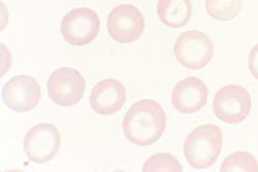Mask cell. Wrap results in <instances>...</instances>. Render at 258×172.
<instances>
[{
  "mask_svg": "<svg viewBox=\"0 0 258 172\" xmlns=\"http://www.w3.org/2000/svg\"><path fill=\"white\" fill-rule=\"evenodd\" d=\"M166 122L161 105L155 100L144 99L130 107L123 118L122 128L130 141L141 146H148L161 138Z\"/></svg>",
  "mask_w": 258,
  "mask_h": 172,
  "instance_id": "obj_1",
  "label": "cell"
},
{
  "mask_svg": "<svg viewBox=\"0 0 258 172\" xmlns=\"http://www.w3.org/2000/svg\"><path fill=\"white\" fill-rule=\"evenodd\" d=\"M223 136L217 125L207 124L189 134L183 146L184 156L190 166L206 169L213 165L221 151Z\"/></svg>",
  "mask_w": 258,
  "mask_h": 172,
  "instance_id": "obj_2",
  "label": "cell"
},
{
  "mask_svg": "<svg viewBox=\"0 0 258 172\" xmlns=\"http://www.w3.org/2000/svg\"><path fill=\"white\" fill-rule=\"evenodd\" d=\"M174 52L176 60L182 66L190 70L205 67L214 54V44L206 33L199 30H189L177 38Z\"/></svg>",
  "mask_w": 258,
  "mask_h": 172,
  "instance_id": "obj_3",
  "label": "cell"
},
{
  "mask_svg": "<svg viewBox=\"0 0 258 172\" xmlns=\"http://www.w3.org/2000/svg\"><path fill=\"white\" fill-rule=\"evenodd\" d=\"M216 116L228 124L240 123L246 119L251 108L249 93L237 85L223 86L216 93L213 102Z\"/></svg>",
  "mask_w": 258,
  "mask_h": 172,
  "instance_id": "obj_4",
  "label": "cell"
},
{
  "mask_svg": "<svg viewBox=\"0 0 258 172\" xmlns=\"http://www.w3.org/2000/svg\"><path fill=\"white\" fill-rule=\"evenodd\" d=\"M145 19L141 11L131 4H121L113 8L107 19L110 36L122 44L133 42L142 35Z\"/></svg>",
  "mask_w": 258,
  "mask_h": 172,
  "instance_id": "obj_5",
  "label": "cell"
},
{
  "mask_svg": "<svg viewBox=\"0 0 258 172\" xmlns=\"http://www.w3.org/2000/svg\"><path fill=\"white\" fill-rule=\"evenodd\" d=\"M100 21L97 14L87 8L74 9L63 17L60 31L64 40L75 46L90 43L98 35Z\"/></svg>",
  "mask_w": 258,
  "mask_h": 172,
  "instance_id": "obj_6",
  "label": "cell"
},
{
  "mask_svg": "<svg viewBox=\"0 0 258 172\" xmlns=\"http://www.w3.org/2000/svg\"><path fill=\"white\" fill-rule=\"evenodd\" d=\"M86 89L85 80L77 70L62 67L54 71L47 82L48 95L57 104L70 106L78 103Z\"/></svg>",
  "mask_w": 258,
  "mask_h": 172,
  "instance_id": "obj_7",
  "label": "cell"
},
{
  "mask_svg": "<svg viewBox=\"0 0 258 172\" xmlns=\"http://www.w3.org/2000/svg\"><path fill=\"white\" fill-rule=\"evenodd\" d=\"M60 135L57 128L48 123H42L31 128L24 141L25 152L31 161L37 163L47 162L57 153Z\"/></svg>",
  "mask_w": 258,
  "mask_h": 172,
  "instance_id": "obj_8",
  "label": "cell"
},
{
  "mask_svg": "<svg viewBox=\"0 0 258 172\" xmlns=\"http://www.w3.org/2000/svg\"><path fill=\"white\" fill-rule=\"evenodd\" d=\"M2 97L5 104L18 112H26L39 103L41 91L38 82L32 77L21 75L13 77L4 86Z\"/></svg>",
  "mask_w": 258,
  "mask_h": 172,
  "instance_id": "obj_9",
  "label": "cell"
},
{
  "mask_svg": "<svg viewBox=\"0 0 258 172\" xmlns=\"http://www.w3.org/2000/svg\"><path fill=\"white\" fill-rule=\"evenodd\" d=\"M208 88L198 78L189 77L175 84L171 92V102L175 108L183 113H191L206 104Z\"/></svg>",
  "mask_w": 258,
  "mask_h": 172,
  "instance_id": "obj_10",
  "label": "cell"
},
{
  "mask_svg": "<svg viewBox=\"0 0 258 172\" xmlns=\"http://www.w3.org/2000/svg\"><path fill=\"white\" fill-rule=\"evenodd\" d=\"M93 110L101 115H111L119 110L126 100V89L115 79H106L97 83L90 95Z\"/></svg>",
  "mask_w": 258,
  "mask_h": 172,
  "instance_id": "obj_11",
  "label": "cell"
},
{
  "mask_svg": "<svg viewBox=\"0 0 258 172\" xmlns=\"http://www.w3.org/2000/svg\"><path fill=\"white\" fill-rule=\"evenodd\" d=\"M190 0H158L156 10L160 21L172 28L184 27L192 14Z\"/></svg>",
  "mask_w": 258,
  "mask_h": 172,
  "instance_id": "obj_12",
  "label": "cell"
},
{
  "mask_svg": "<svg viewBox=\"0 0 258 172\" xmlns=\"http://www.w3.org/2000/svg\"><path fill=\"white\" fill-rule=\"evenodd\" d=\"M206 9L213 19L230 21L235 18L241 9V0H206Z\"/></svg>",
  "mask_w": 258,
  "mask_h": 172,
  "instance_id": "obj_13",
  "label": "cell"
},
{
  "mask_svg": "<svg viewBox=\"0 0 258 172\" xmlns=\"http://www.w3.org/2000/svg\"><path fill=\"white\" fill-rule=\"evenodd\" d=\"M220 171H258V161L255 157L245 151H236L223 160Z\"/></svg>",
  "mask_w": 258,
  "mask_h": 172,
  "instance_id": "obj_14",
  "label": "cell"
},
{
  "mask_svg": "<svg viewBox=\"0 0 258 172\" xmlns=\"http://www.w3.org/2000/svg\"><path fill=\"white\" fill-rule=\"evenodd\" d=\"M142 171L180 172L183 169L175 156L170 153H159L152 155L145 161Z\"/></svg>",
  "mask_w": 258,
  "mask_h": 172,
  "instance_id": "obj_15",
  "label": "cell"
},
{
  "mask_svg": "<svg viewBox=\"0 0 258 172\" xmlns=\"http://www.w3.org/2000/svg\"><path fill=\"white\" fill-rule=\"evenodd\" d=\"M248 64L251 74L258 80V43L252 47L249 52Z\"/></svg>",
  "mask_w": 258,
  "mask_h": 172,
  "instance_id": "obj_16",
  "label": "cell"
}]
</instances>
